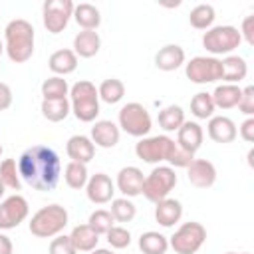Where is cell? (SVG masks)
I'll return each mask as SVG.
<instances>
[{
    "label": "cell",
    "mask_w": 254,
    "mask_h": 254,
    "mask_svg": "<svg viewBox=\"0 0 254 254\" xmlns=\"http://www.w3.org/2000/svg\"><path fill=\"white\" fill-rule=\"evenodd\" d=\"M89 254H115L111 248H95V250H91Z\"/></svg>",
    "instance_id": "obj_46"
},
{
    "label": "cell",
    "mask_w": 254,
    "mask_h": 254,
    "mask_svg": "<svg viewBox=\"0 0 254 254\" xmlns=\"http://www.w3.org/2000/svg\"><path fill=\"white\" fill-rule=\"evenodd\" d=\"M185 75L198 85L222 79V64L212 56H194L185 64Z\"/></svg>",
    "instance_id": "obj_10"
},
{
    "label": "cell",
    "mask_w": 254,
    "mask_h": 254,
    "mask_svg": "<svg viewBox=\"0 0 254 254\" xmlns=\"http://www.w3.org/2000/svg\"><path fill=\"white\" fill-rule=\"evenodd\" d=\"M214 18H216V12L210 4H196L189 14V24L194 30H208L212 28Z\"/></svg>",
    "instance_id": "obj_33"
},
{
    "label": "cell",
    "mask_w": 254,
    "mask_h": 254,
    "mask_svg": "<svg viewBox=\"0 0 254 254\" xmlns=\"http://www.w3.org/2000/svg\"><path fill=\"white\" fill-rule=\"evenodd\" d=\"M97 95H99L101 101H105L109 105H115L125 97V83L121 79H117V77H107V79H103L99 83Z\"/></svg>",
    "instance_id": "obj_30"
},
{
    "label": "cell",
    "mask_w": 254,
    "mask_h": 254,
    "mask_svg": "<svg viewBox=\"0 0 254 254\" xmlns=\"http://www.w3.org/2000/svg\"><path fill=\"white\" fill-rule=\"evenodd\" d=\"M0 181L4 183L6 189L20 190L22 179H20V173H18V163H16V159H4V161L0 163Z\"/></svg>",
    "instance_id": "obj_37"
},
{
    "label": "cell",
    "mask_w": 254,
    "mask_h": 254,
    "mask_svg": "<svg viewBox=\"0 0 254 254\" xmlns=\"http://www.w3.org/2000/svg\"><path fill=\"white\" fill-rule=\"evenodd\" d=\"M202 139L204 131L196 121H185L177 131V145L190 155H194L202 147Z\"/></svg>",
    "instance_id": "obj_18"
},
{
    "label": "cell",
    "mask_w": 254,
    "mask_h": 254,
    "mask_svg": "<svg viewBox=\"0 0 254 254\" xmlns=\"http://www.w3.org/2000/svg\"><path fill=\"white\" fill-rule=\"evenodd\" d=\"M204 242H206V228L196 220H189L183 222L169 238V248H173L177 254H196Z\"/></svg>",
    "instance_id": "obj_8"
},
{
    "label": "cell",
    "mask_w": 254,
    "mask_h": 254,
    "mask_svg": "<svg viewBox=\"0 0 254 254\" xmlns=\"http://www.w3.org/2000/svg\"><path fill=\"white\" fill-rule=\"evenodd\" d=\"M30 214L28 200L22 194H12L0 200V230H12L20 226Z\"/></svg>",
    "instance_id": "obj_12"
},
{
    "label": "cell",
    "mask_w": 254,
    "mask_h": 254,
    "mask_svg": "<svg viewBox=\"0 0 254 254\" xmlns=\"http://www.w3.org/2000/svg\"><path fill=\"white\" fill-rule=\"evenodd\" d=\"M177 173L169 165H157L143 181V196L151 202H159L171 194V190L177 185Z\"/></svg>",
    "instance_id": "obj_7"
},
{
    "label": "cell",
    "mask_w": 254,
    "mask_h": 254,
    "mask_svg": "<svg viewBox=\"0 0 254 254\" xmlns=\"http://www.w3.org/2000/svg\"><path fill=\"white\" fill-rule=\"evenodd\" d=\"M69 238L75 246L77 252H91L97 248V242H99V234H95L89 224H77L71 228L69 232Z\"/></svg>",
    "instance_id": "obj_27"
},
{
    "label": "cell",
    "mask_w": 254,
    "mask_h": 254,
    "mask_svg": "<svg viewBox=\"0 0 254 254\" xmlns=\"http://www.w3.org/2000/svg\"><path fill=\"white\" fill-rule=\"evenodd\" d=\"M20 179L34 190L50 192L58 187L62 177L60 155L48 145H32L18 157Z\"/></svg>",
    "instance_id": "obj_1"
},
{
    "label": "cell",
    "mask_w": 254,
    "mask_h": 254,
    "mask_svg": "<svg viewBox=\"0 0 254 254\" xmlns=\"http://www.w3.org/2000/svg\"><path fill=\"white\" fill-rule=\"evenodd\" d=\"M12 99H14V95H12L10 85L0 81V111H6L12 105Z\"/></svg>",
    "instance_id": "obj_44"
},
{
    "label": "cell",
    "mask_w": 254,
    "mask_h": 254,
    "mask_svg": "<svg viewBox=\"0 0 254 254\" xmlns=\"http://www.w3.org/2000/svg\"><path fill=\"white\" fill-rule=\"evenodd\" d=\"M40 109H42V115L52 123H60L71 113V105L67 97L65 99H42Z\"/></svg>",
    "instance_id": "obj_31"
},
{
    "label": "cell",
    "mask_w": 254,
    "mask_h": 254,
    "mask_svg": "<svg viewBox=\"0 0 254 254\" xmlns=\"http://www.w3.org/2000/svg\"><path fill=\"white\" fill-rule=\"evenodd\" d=\"M67 220H69V214L65 206L54 202L36 210L28 222V228H30V234H34L36 238H54L67 226Z\"/></svg>",
    "instance_id": "obj_4"
},
{
    "label": "cell",
    "mask_w": 254,
    "mask_h": 254,
    "mask_svg": "<svg viewBox=\"0 0 254 254\" xmlns=\"http://www.w3.org/2000/svg\"><path fill=\"white\" fill-rule=\"evenodd\" d=\"M157 121H159V127L165 133H173V131H179V127L187 119H185V111H183L181 105H167V107H163L159 111Z\"/></svg>",
    "instance_id": "obj_29"
},
{
    "label": "cell",
    "mask_w": 254,
    "mask_h": 254,
    "mask_svg": "<svg viewBox=\"0 0 254 254\" xmlns=\"http://www.w3.org/2000/svg\"><path fill=\"white\" fill-rule=\"evenodd\" d=\"M75 4L71 0H46L42 6V22L50 34H60L73 18Z\"/></svg>",
    "instance_id": "obj_11"
},
{
    "label": "cell",
    "mask_w": 254,
    "mask_h": 254,
    "mask_svg": "<svg viewBox=\"0 0 254 254\" xmlns=\"http://www.w3.org/2000/svg\"><path fill=\"white\" fill-rule=\"evenodd\" d=\"M69 105L71 113L81 123H93L99 115V95L95 83L89 79H79L69 87Z\"/></svg>",
    "instance_id": "obj_3"
},
{
    "label": "cell",
    "mask_w": 254,
    "mask_h": 254,
    "mask_svg": "<svg viewBox=\"0 0 254 254\" xmlns=\"http://www.w3.org/2000/svg\"><path fill=\"white\" fill-rule=\"evenodd\" d=\"M64 181L69 189L73 190H79V189H85L87 181H89V173H87V165L83 163H75V161H69L64 169Z\"/></svg>",
    "instance_id": "obj_32"
},
{
    "label": "cell",
    "mask_w": 254,
    "mask_h": 254,
    "mask_svg": "<svg viewBox=\"0 0 254 254\" xmlns=\"http://www.w3.org/2000/svg\"><path fill=\"white\" fill-rule=\"evenodd\" d=\"M42 95L44 99H65L69 95V85L60 75H50L42 83Z\"/></svg>",
    "instance_id": "obj_34"
},
{
    "label": "cell",
    "mask_w": 254,
    "mask_h": 254,
    "mask_svg": "<svg viewBox=\"0 0 254 254\" xmlns=\"http://www.w3.org/2000/svg\"><path fill=\"white\" fill-rule=\"evenodd\" d=\"M206 133H208V137H210L214 143H220V145L232 143V141L236 139V135H238L236 123H234L230 117H226V115H212V117L208 119Z\"/></svg>",
    "instance_id": "obj_17"
},
{
    "label": "cell",
    "mask_w": 254,
    "mask_h": 254,
    "mask_svg": "<svg viewBox=\"0 0 254 254\" xmlns=\"http://www.w3.org/2000/svg\"><path fill=\"white\" fill-rule=\"evenodd\" d=\"M36 30L24 18H14L4 28V52L14 64H24L34 56Z\"/></svg>",
    "instance_id": "obj_2"
},
{
    "label": "cell",
    "mask_w": 254,
    "mask_h": 254,
    "mask_svg": "<svg viewBox=\"0 0 254 254\" xmlns=\"http://www.w3.org/2000/svg\"><path fill=\"white\" fill-rule=\"evenodd\" d=\"M143 171L139 167H123L119 173H117V179H115V189L127 196V198H133V196H139L143 192Z\"/></svg>",
    "instance_id": "obj_15"
},
{
    "label": "cell",
    "mask_w": 254,
    "mask_h": 254,
    "mask_svg": "<svg viewBox=\"0 0 254 254\" xmlns=\"http://www.w3.org/2000/svg\"><path fill=\"white\" fill-rule=\"evenodd\" d=\"M183 218V204L177 198H163L159 202H155V220L163 226V228H173L175 224H179Z\"/></svg>",
    "instance_id": "obj_19"
},
{
    "label": "cell",
    "mask_w": 254,
    "mask_h": 254,
    "mask_svg": "<svg viewBox=\"0 0 254 254\" xmlns=\"http://www.w3.org/2000/svg\"><path fill=\"white\" fill-rule=\"evenodd\" d=\"M105 236H107L109 246L115 248V250H123L131 244V232L125 226H111Z\"/></svg>",
    "instance_id": "obj_39"
},
{
    "label": "cell",
    "mask_w": 254,
    "mask_h": 254,
    "mask_svg": "<svg viewBox=\"0 0 254 254\" xmlns=\"http://www.w3.org/2000/svg\"><path fill=\"white\" fill-rule=\"evenodd\" d=\"M119 137H121V129L117 123H113L111 119H99V121H93L91 125V143L95 147H101V149H113L117 143H119Z\"/></svg>",
    "instance_id": "obj_16"
},
{
    "label": "cell",
    "mask_w": 254,
    "mask_h": 254,
    "mask_svg": "<svg viewBox=\"0 0 254 254\" xmlns=\"http://www.w3.org/2000/svg\"><path fill=\"white\" fill-rule=\"evenodd\" d=\"M238 109L246 117H254V87L252 85L242 89V95H240V101H238Z\"/></svg>",
    "instance_id": "obj_41"
},
{
    "label": "cell",
    "mask_w": 254,
    "mask_h": 254,
    "mask_svg": "<svg viewBox=\"0 0 254 254\" xmlns=\"http://www.w3.org/2000/svg\"><path fill=\"white\" fill-rule=\"evenodd\" d=\"M48 67L52 69L54 75H60V77H65L69 73H73L77 69V56L73 54V50L69 48H62V50H56L50 60H48Z\"/></svg>",
    "instance_id": "obj_22"
},
{
    "label": "cell",
    "mask_w": 254,
    "mask_h": 254,
    "mask_svg": "<svg viewBox=\"0 0 254 254\" xmlns=\"http://www.w3.org/2000/svg\"><path fill=\"white\" fill-rule=\"evenodd\" d=\"M175 149H177V141L171 139L169 135H153L139 139V143L135 145V155L143 163L159 165V163H169Z\"/></svg>",
    "instance_id": "obj_9"
},
{
    "label": "cell",
    "mask_w": 254,
    "mask_h": 254,
    "mask_svg": "<svg viewBox=\"0 0 254 254\" xmlns=\"http://www.w3.org/2000/svg\"><path fill=\"white\" fill-rule=\"evenodd\" d=\"M87 224H89V228H91L95 234L101 236V234H107L111 226H115V220H113V216H111L109 210H105V208H97V210H93V212L89 214Z\"/></svg>",
    "instance_id": "obj_38"
},
{
    "label": "cell",
    "mask_w": 254,
    "mask_h": 254,
    "mask_svg": "<svg viewBox=\"0 0 254 254\" xmlns=\"http://www.w3.org/2000/svg\"><path fill=\"white\" fill-rule=\"evenodd\" d=\"M214 103L208 91H198L192 99H190V113L196 119H210L214 115Z\"/></svg>",
    "instance_id": "obj_36"
},
{
    "label": "cell",
    "mask_w": 254,
    "mask_h": 254,
    "mask_svg": "<svg viewBox=\"0 0 254 254\" xmlns=\"http://www.w3.org/2000/svg\"><path fill=\"white\" fill-rule=\"evenodd\" d=\"M139 250L143 254H167L169 250V238L157 230H147L137 240Z\"/></svg>",
    "instance_id": "obj_28"
},
{
    "label": "cell",
    "mask_w": 254,
    "mask_h": 254,
    "mask_svg": "<svg viewBox=\"0 0 254 254\" xmlns=\"http://www.w3.org/2000/svg\"><path fill=\"white\" fill-rule=\"evenodd\" d=\"M236 131L246 143H254V117H246Z\"/></svg>",
    "instance_id": "obj_43"
},
{
    "label": "cell",
    "mask_w": 254,
    "mask_h": 254,
    "mask_svg": "<svg viewBox=\"0 0 254 254\" xmlns=\"http://www.w3.org/2000/svg\"><path fill=\"white\" fill-rule=\"evenodd\" d=\"M2 54H4V42L0 40V56H2Z\"/></svg>",
    "instance_id": "obj_48"
},
{
    "label": "cell",
    "mask_w": 254,
    "mask_h": 254,
    "mask_svg": "<svg viewBox=\"0 0 254 254\" xmlns=\"http://www.w3.org/2000/svg\"><path fill=\"white\" fill-rule=\"evenodd\" d=\"M117 125L121 131H125L131 137H147L151 127H153V119L147 111V107L139 101H129L119 109L117 115Z\"/></svg>",
    "instance_id": "obj_6"
},
{
    "label": "cell",
    "mask_w": 254,
    "mask_h": 254,
    "mask_svg": "<svg viewBox=\"0 0 254 254\" xmlns=\"http://www.w3.org/2000/svg\"><path fill=\"white\" fill-rule=\"evenodd\" d=\"M111 216L115 222H131L137 214V206L133 204L131 198L121 196V198H113L111 200V208H109Z\"/></svg>",
    "instance_id": "obj_35"
},
{
    "label": "cell",
    "mask_w": 254,
    "mask_h": 254,
    "mask_svg": "<svg viewBox=\"0 0 254 254\" xmlns=\"http://www.w3.org/2000/svg\"><path fill=\"white\" fill-rule=\"evenodd\" d=\"M187 56L179 44H167L155 54V65L161 71H175L185 64Z\"/></svg>",
    "instance_id": "obj_21"
},
{
    "label": "cell",
    "mask_w": 254,
    "mask_h": 254,
    "mask_svg": "<svg viewBox=\"0 0 254 254\" xmlns=\"http://www.w3.org/2000/svg\"><path fill=\"white\" fill-rule=\"evenodd\" d=\"M220 64H222V81L224 83L238 85L242 79H246V75H248V64H246V60L242 56H234V54L224 56L220 60Z\"/></svg>",
    "instance_id": "obj_24"
},
{
    "label": "cell",
    "mask_w": 254,
    "mask_h": 254,
    "mask_svg": "<svg viewBox=\"0 0 254 254\" xmlns=\"http://www.w3.org/2000/svg\"><path fill=\"white\" fill-rule=\"evenodd\" d=\"M65 153L71 161L87 165L95 157V145L87 135H71L65 143Z\"/></svg>",
    "instance_id": "obj_20"
},
{
    "label": "cell",
    "mask_w": 254,
    "mask_h": 254,
    "mask_svg": "<svg viewBox=\"0 0 254 254\" xmlns=\"http://www.w3.org/2000/svg\"><path fill=\"white\" fill-rule=\"evenodd\" d=\"M12 252H14V244H12L10 236L0 232V254H12Z\"/></svg>",
    "instance_id": "obj_45"
},
{
    "label": "cell",
    "mask_w": 254,
    "mask_h": 254,
    "mask_svg": "<svg viewBox=\"0 0 254 254\" xmlns=\"http://www.w3.org/2000/svg\"><path fill=\"white\" fill-rule=\"evenodd\" d=\"M101 50V38L95 30H81L73 38V54L77 58H93Z\"/></svg>",
    "instance_id": "obj_23"
},
{
    "label": "cell",
    "mask_w": 254,
    "mask_h": 254,
    "mask_svg": "<svg viewBox=\"0 0 254 254\" xmlns=\"http://www.w3.org/2000/svg\"><path fill=\"white\" fill-rule=\"evenodd\" d=\"M48 254H77V250H75L69 234H58L52 238Z\"/></svg>",
    "instance_id": "obj_40"
},
{
    "label": "cell",
    "mask_w": 254,
    "mask_h": 254,
    "mask_svg": "<svg viewBox=\"0 0 254 254\" xmlns=\"http://www.w3.org/2000/svg\"><path fill=\"white\" fill-rule=\"evenodd\" d=\"M2 153H4V147H2V145H0V157H2Z\"/></svg>",
    "instance_id": "obj_50"
},
{
    "label": "cell",
    "mask_w": 254,
    "mask_h": 254,
    "mask_svg": "<svg viewBox=\"0 0 254 254\" xmlns=\"http://www.w3.org/2000/svg\"><path fill=\"white\" fill-rule=\"evenodd\" d=\"M226 254H248V252H226Z\"/></svg>",
    "instance_id": "obj_49"
},
{
    "label": "cell",
    "mask_w": 254,
    "mask_h": 254,
    "mask_svg": "<svg viewBox=\"0 0 254 254\" xmlns=\"http://www.w3.org/2000/svg\"><path fill=\"white\" fill-rule=\"evenodd\" d=\"M187 179L194 189H210L216 183V167L208 159H192L187 167Z\"/></svg>",
    "instance_id": "obj_14"
},
{
    "label": "cell",
    "mask_w": 254,
    "mask_h": 254,
    "mask_svg": "<svg viewBox=\"0 0 254 254\" xmlns=\"http://www.w3.org/2000/svg\"><path fill=\"white\" fill-rule=\"evenodd\" d=\"M242 44L240 32L236 26H212L202 34V48L212 56H230Z\"/></svg>",
    "instance_id": "obj_5"
},
{
    "label": "cell",
    "mask_w": 254,
    "mask_h": 254,
    "mask_svg": "<svg viewBox=\"0 0 254 254\" xmlns=\"http://www.w3.org/2000/svg\"><path fill=\"white\" fill-rule=\"evenodd\" d=\"M73 20L81 30H97L101 26V12L93 4L81 2V4H75L73 8Z\"/></svg>",
    "instance_id": "obj_26"
},
{
    "label": "cell",
    "mask_w": 254,
    "mask_h": 254,
    "mask_svg": "<svg viewBox=\"0 0 254 254\" xmlns=\"http://www.w3.org/2000/svg\"><path fill=\"white\" fill-rule=\"evenodd\" d=\"M4 192H6V187H4V183H2V181H0V198H2V196H4Z\"/></svg>",
    "instance_id": "obj_47"
},
{
    "label": "cell",
    "mask_w": 254,
    "mask_h": 254,
    "mask_svg": "<svg viewBox=\"0 0 254 254\" xmlns=\"http://www.w3.org/2000/svg\"><path fill=\"white\" fill-rule=\"evenodd\" d=\"M240 38L248 44V46H254V14L246 16L242 20V26H240Z\"/></svg>",
    "instance_id": "obj_42"
},
{
    "label": "cell",
    "mask_w": 254,
    "mask_h": 254,
    "mask_svg": "<svg viewBox=\"0 0 254 254\" xmlns=\"http://www.w3.org/2000/svg\"><path fill=\"white\" fill-rule=\"evenodd\" d=\"M85 194L93 204H107L113 200L115 194V183L105 173H95L89 177L85 185Z\"/></svg>",
    "instance_id": "obj_13"
},
{
    "label": "cell",
    "mask_w": 254,
    "mask_h": 254,
    "mask_svg": "<svg viewBox=\"0 0 254 254\" xmlns=\"http://www.w3.org/2000/svg\"><path fill=\"white\" fill-rule=\"evenodd\" d=\"M240 95H242V87L240 85H234V83L216 85L214 91L210 93L212 103H214L216 109H232V107H238Z\"/></svg>",
    "instance_id": "obj_25"
}]
</instances>
